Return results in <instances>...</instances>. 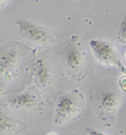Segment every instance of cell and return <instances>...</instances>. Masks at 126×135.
Returning a JSON list of instances; mask_svg holds the SVG:
<instances>
[{
  "instance_id": "6da1fadb",
  "label": "cell",
  "mask_w": 126,
  "mask_h": 135,
  "mask_svg": "<svg viewBox=\"0 0 126 135\" xmlns=\"http://www.w3.org/2000/svg\"><path fill=\"white\" fill-rule=\"evenodd\" d=\"M89 99L100 122L106 127H112L122 102L117 82L108 78L96 80L89 89Z\"/></svg>"
},
{
  "instance_id": "7a4b0ae2",
  "label": "cell",
  "mask_w": 126,
  "mask_h": 135,
  "mask_svg": "<svg viewBox=\"0 0 126 135\" xmlns=\"http://www.w3.org/2000/svg\"><path fill=\"white\" fill-rule=\"evenodd\" d=\"M62 65L74 80L82 82L88 76V59L85 48L79 36L69 37L62 52Z\"/></svg>"
},
{
  "instance_id": "3957f363",
  "label": "cell",
  "mask_w": 126,
  "mask_h": 135,
  "mask_svg": "<svg viewBox=\"0 0 126 135\" xmlns=\"http://www.w3.org/2000/svg\"><path fill=\"white\" fill-rule=\"evenodd\" d=\"M85 105V97L78 89L64 93L56 102L54 123L58 126H64L78 119L83 114Z\"/></svg>"
},
{
  "instance_id": "277c9868",
  "label": "cell",
  "mask_w": 126,
  "mask_h": 135,
  "mask_svg": "<svg viewBox=\"0 0 126 135\" xmlns=\"http://www.w3.org/2000/svg\"><path fill=\"white\" fill-rule=\"evenodd\" d=\"M22 50L15 42L0 45V88L7 87L16 79L22 62Z\"/></svg>"
},
{
  "instance_id": "5b68a950",
  "label": "cell",
  "mask_w": 126,
  "mask_h": 135,
  "mask_svg": "<svg viewBox=\"0 0 126 135\" xmlns=\"http://www.w3.org/2000/svg\"><path fill=\"white\" fill-rule=\"evenodd\" d=\"M89 45L99 62L126 74L125 66L121 62L117 49L110 42L101 39H94L90 41Z\"/></svg>"
},
{
  "instance_id": "8992f818",
  "label": "cell",
  "mask_w": 126,
  "mask_h": 135,
  "mask_svg": "<svg viewBox=\"0 0 126 135\" xmlns=\"http://www.w3.org/2000/svg\"><path fill=\"white\" fill-rule=\"evenodd\" d=\"M9 107L22 113L35 114L42 111L44 101L37 93L31 89L21 91L8 100Z\"/></svg>"
},
{
  "instance_id": "52a82bcc",
  "label": "cell",
  "mask_w": 126,
  "mask_h": 135,
  "mask_svg": "<svg viewBox=\"0 0 126 135\" xmlns=\"http://www.w3.org/2000/svg\"><path fill=\"white\" fill-rule=\"evenodd\" d=\"M16 24L20 34L33 43L48 45L54 41V36L48 29L32 21L22 19Z\"/></svg>"
},
{
  "instance_id": "ba28073f",
  "label": "cell",
  "mask_w": 126,
  "mask_h": 135,
  "mask_svg": "<svg viewBox=\"0 0 126 135\" xmlns=\"http://www.w3.org/2000/svg\"><path fill=\"white\" fill-rule=\"evenodd\" d=\"M56 80V69L47 57L39 56L33 65V81L36 87L42 91L50 89Z\"/></svg>"
},
{
  "instance_id": "9c48e42d",
  "label": "cell",
  "mask_w": 126,
  "mask_h": 135,
  "mask_svg": "<svg viewBox=\"0 0 126 135\" xmlns=\"http://www.w3.org/2000/svg\"><path fill=\"white\" fill-rule=\"evenodd\" d=\"M27 128V123L0 103V135H22Z\"/></svg>"
},
{
  "instance_id": "30bf717a",
  "label": "cell",
  "mask_w": 126,
  "mask_h": 135,
  "mask_svg": "<svg viewBox=\"0 0 126 135\" xmlns=\"http://www.w3.org/2000/svg\"><path fill=\"white\" fill-rule=\"evenodd\" d=\"M117 40L123 45H126V13L123 16L120 23L119 25Z\"/></svg>"
},
{
  "instance_id": "8fae6325",
  "label": "cell",
  "mask_w": 126,
  "mask_h": 135,
  "mask_svg": "<svg viewBox=\"0 0 126 135\" xmlns=\"http://www.w3.org/2000/svg\"><path fill=\"white\" fill-rule=\"evenodd\" d=\"M85 135H108L102 131H99L97 129H95L91 127H86L85 129Z\"/></svg>"
},
{
  "instance_id": "7c38bea8",
  "label": "cell",
  "mask_w": 126,
  "mask_h": 135,
  "mask_svg": "<svg viewBox=\"0 0 126 135\" xmlns=\"http://www.w3.org/2000/svg\"><path fill=\"white\" fill-rule=\"evenodd\" d=\"M119 86L122 88V91L126 92V76H122L119 80Z\"/></svg>"
},
{
  "instance_id": "4fadbf2b",
  "label": "cell",
  "mask_w": 126,
  "mask_h": 135,
  "mask_svg": "<svg viewBox=\"0 0 126 135\" xmlns=\"http://www.w3.org/2000/svg\"><path fill=\"white\" fill-rule=\"evenodd\" d=\"M11 0H0V8H2L8 4Z\"/></svg>"
},
{
  "instance_id": "5bb4252c",
  "label": "cell",
  "mask_w": 126,
  "mask_h": 135,
  "mask_svg": "<svg viewBox=\"0 0 126 135\" xmlns=\"http://www.w3.org/2000/svg\"><path fill=\"white\" fill-rule=\"evenodd\" d=\"M47 135H58V134H56V133H54V132H51V133L47 134Z\"/></svg>"
},
{
  "instance_id": "9a60e30c",
  "label": "cell",
  "mask_w": 126,
  "mask_h": 135,
  "mask_svg": "<svg viewBox=\"0 0 126 135\" xmlns=\"http://www.w3.org/2000/svg\"><path fill=\"white\" fill-rule=\"evenodd\" d=\"M125 60H126V55H125Z\"/></svg>"
}]
</instances>
